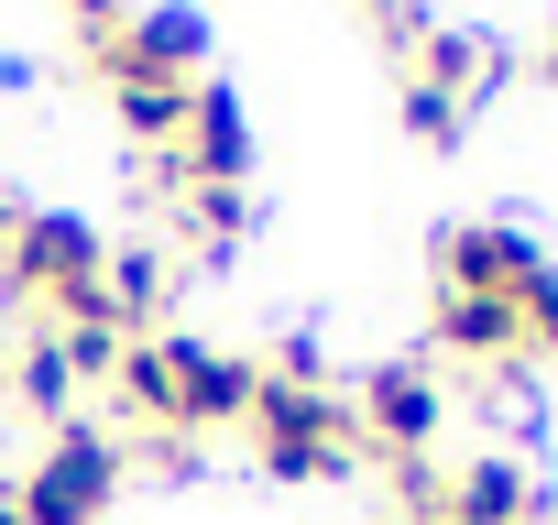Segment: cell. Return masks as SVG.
<instances>
[{
  "label": "cell",
  "instance_id": "1",
  "mask_svg": "<svg viewBox=\"0 0 558 525\" xmlns=\"http://www.w3.org/2000/svg\"><path fill=\"white\" fill-rule=\"evenodd\" d=\"M252 362H230V351H197V340H121V405L132 416H154V427H230V416H252Z\"/></svg>",
  "mask_w": 558,
  "mask_h": 525
},
{
  "label": "cell",
  "instance_id": "2",
  "mask_svg": "<svg viewBox=\"0 0 558 525\" xmlns=\"http://www.w3.org/2000/svg\"><path fill=\"white\" fill-rule=\"evenodd\" d=\"M12 285L23 296H56L66 329H121V307H110V241L77 208H34L12 230Z\"/></svg>",
  "mask_w": 558,
  "mask_h": 525
},
{
  "label": "cell",
  "instance_id": "3",
  "mask_svg": "<svg viewBox=\"0 0 558 525\" xmlns=\"http://www.w3.org/2000/svg\"><path fill=\"white\" fill-rule=\"evenodd\" d=\"M252 438H263V471L274 481H351V416L318 383L263 373L252 383Z\"/></svg>",
  "mask_w": 558,
  "mask_h": 525
},
{
  "label": "cell",
  "instance_id": "4",
  "mask_svg": "<svg viewBox=\"0 0 558 525\" xmlns=\"http://www.w3.org/2000/svg\"><path fill=\"white\" fill-rule=\"evenodd\" d=\"M110 492H121V438H110V427H56L45 460L23 471L12 514H23V525H99Z\"/></svg>",
  "mask_w": 558,
  "mask_h": 525
},
{
  "label": "cell",
  "instance_id": "5",
  "mask_svg": "<svg viewBox=\"0 0 558 525\" xmlns=\"http://www.w3.org/2000/svg\"><path fill=\"white\" fill-rule=\"evenodd\" d=\"M547 285H558V274L536 262V241H525L514 219H482V230H460V241H449V296H504V307L525 318Z\"/></svg>",
  "mask_w": 558,
  "mask_h": 525
},
{
  "label": "cell",
  "instance_id": "6",
  "mask_svg": "<svg viewBox=\"0 0 558 525\" xmlns=\"http://www.w3.org/2000/svg\"><path fill=\"white\" fill-rule=\"evenodd\" d=\"M197 56H208V12H197V0H154L143 23H121V34L99 45L110 77H186Z\"/></svg>",
  "mask_w": 558,
  "mask_h": 525
},
{
  "label": "cell",
  "instance_id": "7",
  "mask_svg": "<svg viewBox=\"0 0 558 525\" xmlns=\"http://www.w3.org/2000/svg\"><path fill=\"white\" fill-rule=\"evenodd\" d=\"M165 175H197V186H241L252 175V110L230 88H197L186 99V143L165 154Z\"/></svg>",
  "mask_w": 558,
  "mask_h": 525
},
{
  "label": "cell",
  "instance_id": "8",
  "mask_svg": "<svg viewBox=\"0 0 558 525\" xmlns=\"http://www.w3.org/2000/svg\"><path fill=\"white\" fill-rule=\"evenodd\" d=\"M438 416H449V394H438V373H427V362H395V373H373V383H362V427H373L395 460H427Z\"/></svg>",
  "mask_w": 558,
  "mask_h": 525
},
{
  "label": "cell",
  "instance_id": "9",
  "mask_svg": "<svg viewBox=\"0 0 558 525\" xmlns=\"http://www.w3.org/2000/svg\"><path fill=\"white\" fill-rule=\"evenodd\" d=\"M186 99H197V77H110V110H121V132L132 143H186Z\"/></svg>",
  "mask_w": 558,
  "mask_h": 525
},
{
  "label": "cell",
  "instance_id": "10",
  "mask_svg": "<svg viewBox=\"0 0 558 525\" xmlns=\"http://www.w3.org/2000/svg\"><path fill=\"white\" fill-rule=\"evenodd\" d=\"M438 340L471 351V362H504V351H525V318H514L504 296H449V307H438Z\"/></svg>",
  "mask_w": 558,
  "mask_h": 525
},
{
  "label": "cell",
  "instance_id": "11",
  "mask_svg": "<svg viewBox=\"0 0 558 525\" xmlns=\"http://www.w3.org/2000/svg\"><path fill=\"white\" fill-rule=\"evenodd\" d=\"M449 514H460V525H525V514H536V492H525V471H514V460H471V471H460V492H449Z\"/></svg>",
  "mask_w": 558,
  "mask_h": 525
},
{
  "label": "cell",
  "instance_id": "12",
  "mask_svg": "<svg viewBox=\"0 0 558 525\" xmlns=\"http://www.w3.org/2000/svg\"><path fill=\"white\" fill-rule=\"evenodd\" d=\"M66 394H77V362H66V340L23 351V405H34V416H66Z\"/></svg>",
  "mask_w": 558,
  "mask_h": 525
},
{
  "label": "cell",
  "instance_id": "13",
  "mask_svg": "<svg viewBox=\"0 0 558 525\" xmlns=\"http://www.w3.org/2000/svg\"><path fill=\"white\" fill-rule=\"evenodd\" d=\"M405 132H416V143H460V99L427 88V77H405Z\"/></svg>",
  "mask_w": 558,
  "mask_h": 525
},
{
  "label": "cell",
  "instance_id": "14",
  "mask_svg": "<svg viewBox=\"0 0 558 525\" xmlns=\"http://www.w3.org/2000/svg\"><path fill=\"white\" fill-rule=\"evenodd\" d=\"M154 296H165V252H121V262H110V307L132 318V307H154Z\"/></svg>",
  "mask_w": 558,
  "mask_h": 525
},
{
  "label": "cell",
  "instance_id": "15",
  "mask_svg": "<svg viewBox=\"0 0 558 525\" xmlns=\"http://www.w3.org/2000/svg\"><path fill=\"white\" fill-rule=\"evenodd\" d=\"M241 230V186H197V241H230Z\"/></svg>",
  "mask_w": 558,
  "mask_h": 525
},
{
  "label": "cell",
  "instance_id": "16",
  "mask_svg": "<svg viewBox=\"0 0 558 525\" xmlns=\"http://www.w3.org/2000/svg\"><path fill=\"white\" fill-rule=\"evenodd\" d=\"M525 340H536V351H558V285H547V296L525 307Z\"/></svg>",
  "mask_w": 558,
  "mask_h": 525
},
{
  "label": "cell",
  "instance_id": "17",
  "mask_svg": "<svg viewBox=\"0 0 558 525\" xmlns=\"http://www.w3.org/2000/svg\"><path fill=\"white\" fill-rule=\"evenodd\" d=\"M66 12H77L88 34H121V0H66Z\"/></svg>",
  "mask_w": 558,
  "mask_h": 525
},
{
  "label": "cell",
  "instance_id": "18",
  "mask_svg": "<svg viewBox=\"0 0 558 525\" xmlns=\"http://www.w3.org/2000/svg\"><path fill=\"white\" fill-rule=\"evenodd\" d=\"M12 230H23V208H12V197H0V252H12Z\"/></svg>",
  "mask_w": 558,
  "mask_h": 525
},
{
  "label": "cell",
  "instance_id": "19",
  "mask_svg": "<svg viewBox=\"0 0 558 525\" xmlns=\"http://www.w3.org/2000/svg\"><path fill=\"white\" fill-rule=\"evenodd\" d=\"M0 525H23V514H12V503H0Z\"/></svg>",
  "mask_w": 558,
  "mask_h": 525
},
{
  "label": "cell",
  "instance_id": "20",
  "mask_svg": "<svg viewBox=\"0 0 558 525\" xmlns=\"http://www.w3.org/2000/svg\"><path fill=\"white\" fill-rule=\"evenodd\" d=\"M427 525H460V514H427Z\"/></svg>",
  "mask_w": 558,
  "mask_h": 525
}]
</instances>
